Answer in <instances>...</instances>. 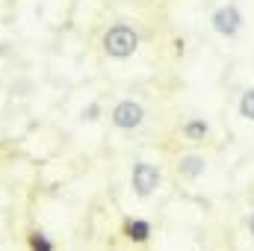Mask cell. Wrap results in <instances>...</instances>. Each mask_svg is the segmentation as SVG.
I'll return each instance as SVG.
<instances>
[{
    "label": "cell",
    "mask_w": 254,
    "mask_h": 251,
    "mask_svg": "<svg viewBox=\"0 0 254 251\" xmlns=\"http://www.w3.org/2000/svg\"><path fill=\"white\" fill-rule=\"evenodd\" d=\"M175 169H178V175H181L184 181H198V178H204V172H207V157L198 154V151H187V154L178 157Z\"/></svg>",
    "instance_id": "obj_5"
},
{
    "label": "cell",
    "mask_w": 254,
    "mask_h": 251,
    "mask_svg": "<svg viewBox=\"0 0 254 251\" xmlns=\"http://www.w3.org/2000/svg\"><path fill=\"white\" fill-rule=\"evenodd\" d=\"M0 213H3V198H0Z\"/></svg>",
    "instance_id": "obj_12"
},
{
    "label": "cell",
    "mask_w": 254,
    "mask_h": 251,
    "mask_svg": "<svg viewBox=\"0 0 254 251\" xmlns=\"http://www.w3.org/2000/svg\"><path fill=\"white\" fill-rule=\"evenodd\" d=\"M210 24H213V30L219 33V36H225V39H234V36H240V30H243V12H240V6L237 3H222L213 15H210Z\"/></svg>",
    "instance_id": "obj_4"
},
{
    "label": "cell",
    "mask_w": 254,
    "mask_h": 251,
    "mask_svg": "<svg viewBox=\"0 0 254 251\" xmlns=\"http://www.w3.org/2000/svg\"><path fill=\"white\" fill-rule=\"evenodd\" d=\"M240 116L246 122H254V89H246L240 98Z\"/></svg>",
    "instance_id": "obj_9"
},
{
    "label": "cell",
    "mask_w": 254,
    "mask_h": 251,
    "mask_svg": "<svg viewBox=\"0 0 254 251\" xmlns=\"http://www.w3.org/2000/svg\"><path fill=\"white\" fill-rule=\"evenodd\" d=\"M207 133H210V125H207L204 119H187V122L181 125V136L190 139V142H201Z\"/></svg>",
    "instance_id": "obj_7"
},
{
    "label": "cell",
    "mask_w": 254,
    "mask_h": 251,
    "mask_svg": "<svg viewBox=\"0 0 254 251\" xmlns=\"http://www.w3.org/2000/svg\"><path fill=\"white\" fill-rule=\"evenodd\" d=\"M101 48H104V54H107L110 60L125 63V60H130V57L139 51V33H136L133 24L119 21V24H113V27L104 30V36H101Z\"/></svg>",
    "instance_id": "obj_1"
},
{
    "label": "cell",
    "mask_w": 254,
    "mask_h": 251,
    "mask_svg": "<svg viewBox=\"0 0 254 251\" xmlns=\"http://www.w3.org/2000/svg\"><path fill=\"white\" fill-rule=\"evenodd\" d=\"M145 119H148L145 107H142L139 101H133V98H122V101L110 110V122H113V127H116V130H125V133L139 130V127L145 125Z\"/></svg>",
    "instance_id": "obj_3"
},
{
    "label": "cell",
    "mask_w": 254,
    "mask_h": 251,
    "mask_svg": "<svg viewBox=\"0 0 254 251\" xmlns=\"http://www.w3.org/2000/svg\"><path fill=\"white\" fill-rule=\"evenodd\" d=\"M80 116H83V122H98V116H101V104H98V101H92Z\"/></svg>",
    "instance_id": "obj_10"
},
{
    "label": "cell",
    "mask_w": 254,
    "mask_h": 251,
    "mask_svg": "<svg viewBox=\"0 0 254 251\" xmlns=\"http://www.w3.org/2000/svg\"><path fill=\"white\" fill-rule=\"evenodd\" d=\"M249 231H252V237H254V213H252V219H249Z\"/></svg>",
    "instance_id": "obj_11"
},
{
    "label": "cell",
    "mask_w": 254,
    "mask_h": 251,
    "mask_svg": "<svg viewBox=\"0 0 254 251\" xmlns=\"http://www.w3.org/2000/svg\"><path fill=\"white\" fill-rule=\"evenodd\" d=\"M27 246H30V251H57L54 240H51L42 228H33V231L27 234Z\"/></svg>",
    "instance_id": "obj_8"
},
{
    "label": "cell",
    "mask_w": 254,
    "mask_h": 251,
    "mask_svg": "<svg viewBox=\"0 0 254 251\" xmlns=\"http://www.w3.org/2000/svg\"><path fill=\"white\" fill-rule=\"evenodd\" d=\"M160 184H163V172H160L157 163H151V160L133 163V169H130V189L136 192V198H151L160 189Z\"/></svg>",
    "instance_id": "obj_2"
},
{
    "label": "cell",
    "mask_w": 254,
    "mask_h": 251,
    "mask_svg": "<svg viewBox=\"0 0 254 251\" xmlns=\"http://www.w3.org/2000/svg\"><path fill=\"white\" fill-rule=\"evenodd\" d=\"M125 237L130 243H148V240H151V222H148V219H127L125 222Z\"/></svg>",
    "instance_id": "obj_6"
}]
</instances>
